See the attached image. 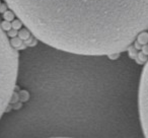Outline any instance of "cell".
Here are the masks:
<instances>
[{
  "instance_id": "cell-1",
  "label": "cell",
  "mask_w": 148,
  "mask_h": 138,
  "mask_svg": "<svg viewBox=\"0 0 148 138\" xmlns=\"http://www.w3.org/2000/svg\"><path fill=\"white\" fill-rule=\"evenodd\" d=\"M38 41L82 56L126 51L148 31V0H5Z\"/></svg>"
},
{
  "instance_id": "cell-2",
  "label": "cell",
  "mask_w": 148,
  "mask_h": 138,
  "mask_svg": "<svg viewBox=\"0 0 148 138\" xmlns=\"http://www.w3.org/2000/svg\"><path fill=\"white\" fill-rule=\"evenodd\" d=\"M18 71V52L0 25V118L9 105Z\"/></svg>"
},
{
  "instance_id": "cell-3",
  "label": "cell",
  "mask_w": 148,
  "mask_h": 138,
  "mask_svg": "<svg viewBox=\"0 0 148 138\" xmlns=\"http://www.w3.org/2000/svg\"><path fill=\"white\" fill-rule=\"evenodd\" d=\"M138 108L141 128L145 137L148 138V60L145 63L138 91Z\"/></svg>"
},
{
  "instance_id": "cell-4",
  "label": "cell",
  "mask_w": 148,
  "mask_h": 138,
  "mask_svg": "<svg viewBox=\"0 0 148 138\" xmlns=\"http://www.w3.org/2000/svg\"><path fill=\"white\" fill-rule=\"evenodd\" d=\"M136 41H137L141 46L148 44V32L147 31L141 32V33L137 36V38H136Z\"/></svg>"
},
{
  "instance_id": "cell-5",
  "label": "cell",
  "mask_w": 148,
  "mask_h": 138,
  "mask_svg": "<svg viewBox=\"0 0 148 138\" xmlns=\"http://www.w3.org/2000/svg\"><path fill=\"white\" fill-rule=\"evenodd\" d=\"M17 36H18V38H21L23 41H25L27 39H29V37L32 36V33L29 32V30L27 29H23V30H19L18 34H17Z\"/></svg>"
},
{
  "instance_id": "cell-6",
  "label": "cell",
  "mask_w": 148,
  "mask_h": 138,
  "mask_svg": "<svg viewBox=\"0 0 148 138\" xmlns=\"http://www.w3.org/2000/svg\"><path fill=\"white\" fill-rule=\"evenodd\" d=\"M148 60V55H145L143 52H138V55H137V58L135 59V61L137 62L138 64H143V63H146Z\"/></svg>"
},
{
  "instance_id": "cell-7",
  "label": "cell",
  "mask_w": 148,
  "mask_h": 138,
  "mask_svg": "<svg viewBox=\"0 0 148 138\" xmlns=\"http://www.w3.org/2000/svg\"><path fill=\"white\" fill-rule=\"evenodd\" d=\"M9 42H10V45L12 46V47L14 48V49H17V48H18L19 46L23 45V40H21V38H18V37L11 38V40Z\"/></svg>"
},
{
  "instance_id": "cell-8",
  "label": "cell",
  "mask_w": 148,
  "mask_h": 138,
  "mask_svg": "<svg viewBox=\"0 0 148 138\" xmlns=\"http://www.w3.org/2000/svg\"><path fill=\"white\" fill-rule=\"evenodd\" d=\"M3 19H5V21H12L13 19H15V14L14 12H13L12 10H6L3 12Z\"/></svg>"
},
{
  "instance_id": "cell-9",
  "label": "cell",
  "mask_w": 148,
  "mask_h": 138,
  "mask_svg": "<svg viewBox=\"0 0 148 138\" xmlns=\"http://www.w3.org/2000/svg\"><path fill=\"white\" fill-rule=\"evenodd\" d=\"M127 51H128V53H129V56H130V58L131 59H133V60H135L136 58H137V55H138V50H136L135 48H134V46H130L129 48L127 49Z\"/></svg>"
},
{
  "instance_id": "cell-10",
  "label": "cell",
  "mask_w": 148,
  "mask_h": 138,
  "mask_svg": "<svg viewBox=\"0 0 148 138\" xmlns=\"http://www.w3.org/2000/svg\"><path fill=\"white\" fill-rule=\"evenodd\" d=\"M0 25H1V29H2L4 32H8L10 29H12V27H11L10 21H5V19H4V21H1V23H0Z\"/></svg>"
},
{
  "instance_id": "cell-11",
  "label": "cell",
  "mask_w": 148,
  "mask_h": 138,
  "mask_svg": "<svg viewBox=\"0 0 148 138\" xmlns=\"http://www.w3.org/2000/svg\"><path fill=\"white\" fill-rule=\"evenodd\" d=\"M11 27L14 30H21L23 27V23L21 19H13L11 23Z\"/></svg>"
},
{
  "instance_id": "cell-12",
  "label": "cell",
  "mask_w": 148,
  "mask_h": 138,
  "mask_svg": "<svg viewBox=\"0 0 148 138\" xmlns=\"http://www.w3.org/2000/svg\"><path fill=\"white\" fill-rule=\"evenodd\" d=\"M18 95H19V99H21V102H25V101H27V100H29V93H27V91H21Z\"/></svg>"
},
{
  "instance_id": "cell-13",
  "label": "cell",
  "mask_w": 148,
  "mask_h": 138,
  "mask_svg": "<svg viewBox=\"0 0 148 138\" xmlns=\"http://www.w3.org/2000/svg\"><path fill=\"white\" fill-rule=\"evenodd\" d=\"M18 100H19V95H17L15 91H13L12 95H11L10 101H9V104H16V103H18Z\"/></svg>"
},
{
  "instance_id": "cell-14",
  "label": "cell",
  "mask_w": 148,
  "mask_h": 138,
  "mask_svg": "<svg viewBox=\"0 0 148 138\" xmlns=\"http://www.w3.org/2000/svg\"><path fill=\"white\" fill-rule=\"evenodd\" d=\"M17 34H18L17 30H14V29H10L8 32H7V36H8L9 38H14V37H16Z\"/></svg>"
},
{
  "instance_id": "cell-15",
  "label": "cell",
  "mask_w": 148,
  "mask_h": 138,
  "mask_svg": "<svg viewBox=\"0 0 148 138\" xmlns=\"http://www.w3.org/2000/svg\"><path fill=\"white\" fill-rule=\"evenodd\" d=\"M120 56H121V53H113V54L108 55V57H109V59H111V60H117Z\"/></svg>"
},
{
  "instance_id": "cell-16",
  "label": "cell",
  "mask_w": 148,
  "mask_h": 138,
  "mask_svg": "<svg viewBox=\"0 0 148 138\" xmlns=\"http://www.w3.org/2000/svg\"><path fill=\"white\" fill-rule=\"evenodd\" d=\"M34 40H35V38H34V36H31V37H29V39H27V40H25V41H23V42H25V44L27 46V47H29V46H31V44L34 42Z\"/></svg>"
},
{
  "instance_id": "cell-17",
  "label": "cell",
  "mask_w": 148,
  "mask_h": 138,
  "mask_svg": "<svg viewBox=\"0 0 148 138\" xmlns=\"http://www.w3.org/2000/svg\"><path fill=\"white\" fill-rule=\"evenodd\" d=\"M7 7H8V5H7L6 3L0 4V13H3L4 11H6L7 10Z\"/></svg>"
},
{
  "instance_id": "cell-18",
  "label": "cell",
  "mask_w": 148,
  "mask_h": 138,
  "mask_svg": "<svg viewBox=\"0 0 148 138\" xmlns=\"http://www.w3.org/2000/svg\"><path fill=\"white\" fill-rule=\"evenodd\" d=\"M132 45L134 46V48H135L136 50H141V48H142V46L140 45V44L138 43V42L136 41V40H135V41L133 42V44H132Z\"/></svg>"
},
{
  "instance_id": "cell-19",
  "label": "cell",
  "mask_w": 148,
  "mask_h": 138,
  "mask_svg": "<svg viewBox=\"0 0 148 138\" xmlns=\"http://www.w3.org/2000/svg\"><path fill=\"white\" fill-rule=\"evenodd\" d=\"M141 51L143 52L145 55H148V45L146 44V45H143L141 48Z\"/></svg>"
},
{
  "instance_id": "cell-20",
  "label": "cell",
  "mask_w": 148,
  "mask_h": 138,
  "mask_svg": "<svg viewBox=\"0 0 148 138\" xmlns=\"http://www.w3.org/2000/svg\"><path fill=\"white\" fill-rule=\"evenodd\" d=\"M27 45H25V43H23V45H21V46H19V47H18V48H17V49H16V50H17V51H19V50H25V48H27Z\"/></svg>"
},
{
  "instance_id": "cell-21",
  "label": "cell",
  "mask_w": 148,
  "mask_h": 138,
  "mask_svg": "<svg viewBox=\"0 0 148 138\" xmlns=\"http://www.w3.org/2000/svg\"><path fill=\"white\" fill-rule=\"evenodd\" d=\"M0 4H1V1H0Z\"/></svg>"
}]
</instances>
